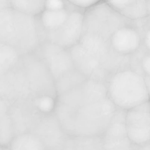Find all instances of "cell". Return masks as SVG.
<instances>
[{
  "label": "cell",
  "mask_w": 150,
  "mask_h": 150,
  "mask_svg": "<svg viewBox=\"0 0 150 150\" xmlns=\"http://www.w3.org/2000/svg\"><path fill=\"white\" fill-rule=\"evenodd\" d=\"M149 101L126 110V133L132 146L150 147Z\"/></svg>",
  "instance_id": "cell-5"
},
{
  "label": "cell",
  "mask_w": 150,
  "mask_h": 150,
  "mask_svg": "<svg viewBox=\"0 0 150 150\" xmlns=\"http://www.w3.org/2000/svg\"><path fill=\"white\" fill-rule=\"evenodd\" d=\"M71 6L85 11L96 6L103 0H65Z\"/></svg>",
  "instance_id": "cell-15"
},
{
  "label": "cell",
  "mask_w": 150,
  "mask_h": 150,
  "mask_svg": "<svg viewBox=\"0 0 150 150\" xmlns=\"http://www.w3.org/2000/svg\"><path fill=\"white\" fill-rule=\"evenodd\" d=\"M126 110L117 107L115 113L102 136L105 149H130L132 144L128 138L125 125Z\"/></svg>",
  "instance_id": "cell-9"
},
{
  "label": "cell",
  "mask_w": 150,
  "mask_h": 150,
  "mask_svg": "<svg viewBox=\"0 0 150 150\" xmlns=\"http://www.w3.org/2000/svg\"><path fill=\"white\" fill-rule=\"evenodd\" d=\"M125 18L137 21L150 16V0H103Z\"/></svg>",
  "instance_id": "cell-11"
},
{
  "label": "cell",
  "mask_w": 150,
  "mask_h": 150,
  "mask_svg": "<svg viewBox=\"0 0 150 150\" xmlns=\"http://www.w3.org/2000/svg\"><path fill=\"white\" fill-rule=\"evenodd\" d=\"M132 21L119 14L103 1L84 11L81 38L110 45V39L114 32Z\"/></svg>",
  "instance_id": "cell-4"
},
{
  "label": "cell",
  "mask_w": 150,
  "mask_h": 150,
  "mask_svg": "<svg viewBox=\"0 0 150 150\" xmlns=\"http://www.w3.org/2000/svg\"><path fill=\"white\" fill-rule=\"evenodd\" d=\"M46 0H11V7L19 12L36 17L44 10Z\"/></svg>",
  "instance_id": "cell-12"
},
{
  "label": "cell",
  "mask_w": 150,
  "mask_h": 150,
  "mask_svg": "<svg viewBox=\"0 0 150 150\" xmlns=\"http://www.w3.org/2000/svg\"><path fill=\"white\" fill-rule=\"evenodd\" d=\"M11 7V0H0V9Z\"/></svg>",
  "instance_id": "cell-18"
},
{
  "label": "cell",
  "mask_w": 150,
  "mask_h": 150,
  "mask_svg": "<svg viewBox=\"0 0 150 150\" xmlns=\"http://www.w3.org/2000/svg\"><path fill=\"white\" fill-rule=\"evenodd\" d=\"M43 42L36 17L12 7L0 9V43L25 55L35 52Z\"/></svg>",
  "instance_id": "cell-2"
},
{
  "label": "cell",
  "mask_w": 150,
  "mask_h": 150,
  "mask_svg": "<svg viewBox=\"0 0 150 150\" xmlns=\"http://www.w3.org/2000/svg\"><path fill=\"white\" fill-rule=\"evenodd\" d=\"M150 57L149 52H146L141 60V66L144 76L150 75Z\"/></svg>",
  "instance_id": "cell-17"
},
{
  "label": "cell",
  "mask_w": 150,
  "mask_h": 150,
  "mask_svg": "<svg viewBox=\"0 0 150 150\" xmlns=\"http://www.w3.org/2000/svg\"><path fill=\"white\" fill-rule=\"evenodd\" d=\"M35 52L46 63L55 81L74 69L67 49L50 42L43 41Z\"/></svg>",
  "instance_id": "cell-7"
},
{
  "label": "cell",
  "mask_w": 150,
  "mask_h": 150,
  "mask_svg": "<svg viewBox=\"0 0 150 150\" xmlns=\"http://www.w3.org/2000/svg\"><path fill=\"white\" fill-rule=\"evenodd\" d=\"M56 108V117L70 137H101L117 109L108 96L68 100Z\"/></svg>",
  "instance_id": "cell-1"
},
{
  "label": "cell",
  "mask_w": 150,
  "mask_h": 150,
  "mask_svg": "<svg viewBox=\"0 0 150 150\" xmlns=\"http://www.w3.org/2000/svg\"><path fill=\"white\" fill-rule=\"evenodd\" d=\"M74 68L87 79L107 83L110 75L100 64L97 59L80 44L68 49Z\"/></svg>",
  "instance_id": "cell-8"
},
{
  "label": "cell",
  "mask_w": 150,
  "mask_h": 150,
  "mask_svg": "<svg viewBox=\"0 0 150 150\" xmlns=\"http://www.w3.org/2000/svg\"><path fill=\"white\" fill-rule=\"evenodd\" d=\"M107 87L108 97L122 109L127 110L149 100L144 77L129 67L111 75Z\"/></svg>",
  "instance_id": "cell-3"
},
{
  "label": "cell",
  "mask_w": 150,
  "mask_h": 150,
  "mask_svg": "<svg viewBox=\"0 0 150 150\" xmlns=\"http://www.w3.org/2000/svg\"><path fill=\"white\" fill-rule=\"evenodd\" d=\"M19 136V137H17L16 139H14L12 143V146L14 147V148L17 147L18 148L16 149H18L19 147L25 146H45L42 142H41L39 139L35 137V136H32L29 134H24Z\"/></svg>",
  "instance_id": "cell-13"
},
{
  "label": "cell",
  "mask_w": 150,
  "mask_h": 150,
  "mask_svg": "<svg viewBox=\"0 0 150 150\" xmlns=\"http://www.w3.org/2000/svg\"><path fill=\"white\" fill-rule=\"evenodd\" d=\"M70 5L65 0H46L45 3L44 10L59 11L66 8Z\"/></svg>",
  "instance_id": "cell-16"
},
{
  "label": "cell",
  "mask_w": 150,
  "mask_h": 150,
  "mask_svg": "<svg viewBox=\"0 0 150 150\" xmlns=\"http://www.w3.org/2000/svg\"><path fill=\"white\" fill-rule=\"evenodd\" d=\"M52 96L44 95L39 98L37 103L38 108L45 113H50L52 111L55 107V101Z\"/></svg>",
  "instance_id": "cell-14"
},
{
  "label": "cell",
  "mask_w": 150,
  "mask_h": 150,
  "mask_svg": "<svg viewBox=\"0 0 150 150\" xmlns=\"http://www.w3.org/2000/svg\"><path fill=\"white\" fill-rule=\"evenodd\" d=\"M143 41L140 31L131 23L116 30L110 39L109 44L111 49L117 54L129 56L143 46Z\"/></svg>",
  "instance_id": "cell-10"
},
{
  "label": "cell",
  "mask_w": 150,
  "mask_h": 150,
  "mask_svg": "<svg viewBox=\"0 0 150 150\" xmlns=\"http://www.w3.org/2000/svg\"><path fill=\"white\" fill-rule=\"evenodd\" d=\"M84 12L74 8L66 21L57 29L45 35L43 41L67 50L79 44L82 35Z\"/></svg>",
  "instance_id": "cell-6"
}]
</instances>
